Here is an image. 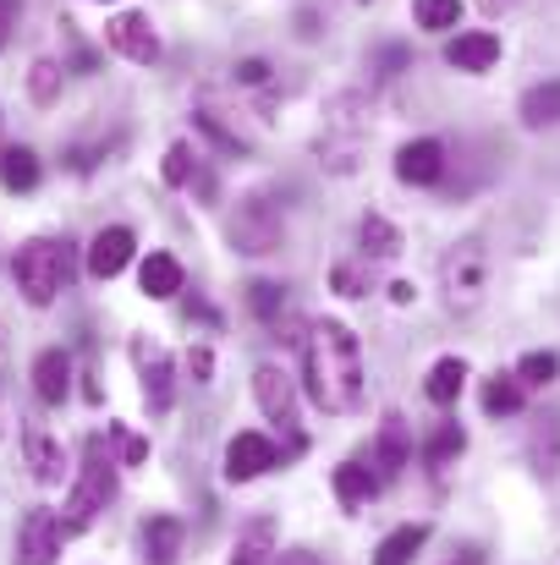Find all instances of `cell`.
Masks as SVG:
<instances>
[{
	"instance_id": "obj_28",
	"label": "cell",
	"mask_w": 560,
	"mask_h": 565,
	"mask_svg": "<svg viewBox=\"0 0 560 565\" xmlns=\"http://www.w3.org/2000/svg\"><path fill=\"white\" fill-rule=\"evenodd\" d=\"M517 379H522V390H550L560 379V352H528L517 363Z\"/></svg>"
},
{
	"instance_id": "obj_19",
	"label": "cell",
	"mask_w": 560,
	"mask_h": 565,
	"mask_svg": "<svg viewBox=\"0 0 560 565\" xmlns=\"http://www.w3.org/2000/svg\"><path fill=\"white\" fill-rule=\"evenodd\" d=\"M270 561H275V522L258 516V522H247L236 533V550H231L225 565H270Z\"/></svg>"
},
{
	"instance_id": "obj_32",
	"label": "cell",
	"mask_w": 560,
	"mask_h": 565,
	"mask_svg": "<svg viewBox=\"0 0 560 565\" xmlns=\"http://www.w3.org/2000/svg\"><path fill=\"white\" fill-rule=\"evenodd\" d=\"M28 94H33L39 105H55V99H61V66H55V61H33V72H28Z\"/></svg>"
},
{
	"instance_id": "obj_26",
	"label": "cell",
	"mask_w": 560,
	"mask_h": 565,
	"mask_svg": "<svg viewBox=\"0 0 560 565\" xmlns=\"http://www.w3.org/2000/svg\"><path fill=\"white\" fill-rule=\"evenodd\" d=\"M412 17L423 33H451L462 28V0H412Z\"/></svg>"
},
{
	"instance_id": "obj_5",
	"label": "cell",
	"mask_w": 560,
	"mask_h": 565,
	"mask_svg": "<svg viewBox=\"0 0 560 565\" xmlns=\"http://www.w3.org/2000/svg\"><path fill=\"white\" fill-rule=\"evenodd\" d=\"M286 242V225H281V209L264 198V192H247L231 214V247L258 258V253H275Z\"/></svg>"
},
{
	"instance_id": "obj_35",
	"label": "cell",
	"mask_w": 560,
	"mask_h": 565,
	"mask_svg": "<svg viewBox=\"0 0 560 565\" xmlns=\"http://www.w3.org/2000/svg\"><path fill=\"white\" fill-rule=\"evenodd\" d=\"M533 456H539V472L550 478L560 467V428H550V434H539V445H533Z\"/></svg>"
},
{
	"instance_id": "obj_4",
	"label": "cell",
	"mask_w": 560,
	"mask_h": 565,
	"mask_svg": "<svg viewBox=\"0 0 560 565\" xmlns=\"http://www.w3.org/2000/svg\"><path fill=\"white\" fill-rule=\"evenodd\" d=\"M440 280H445V308L451 313H473L484 302V291H489V247L478 236L456 242L445 253V264H440Z\"/></svg>"
},
{
	"instance_id": "obj_6",
	"label": "cell",
	"mask_w": 560,
	"mask_h": 565,
	"mask_svg": "<svg viewBox=\"0 0 560 565\" xmlns=\"http://www.w3.org/2000/svg\"><path fill=\"white\" fill-rule=\"evenodd\" d=\"M61 533H66V522H55V511L33 505L22 516V527H17V565H55Z\"/></svg>"
},
{
	"instance_id": "obj_11",
	"label": "cell",
	"mask_w": 560,
	"mask_h": 565,
	"mask_svg": "<svg viewBox=\"0 0 560 565\" xmlns=\"http://www.w3.org/2000/svg\"><path fill=\"white\" fill-rule=\"evenodd\" d=\"M253 395H258V412H264L270 423H281V428H297V384L281 374L275 363H264V369L253 374Z\"/></svg>"
},
{
	"instance_id": "obj_39",
	"label": "cell",
	"mask_w": 560,
	"mask_h": 565,
	"mask_svg": "<svg viewBox=\"0 0 560 565\" xmlns=\"http://www.w3.org/2000/svg\"><path fill=\"white\" fill-rule=\"evenodd\" d=\"M275 565H319L314 550H286V555H275Z\"/></svg>"
},
{
	"instance_id": "obj_1",
	"label": "cell",
	"mask_w": 560,
	"mask_h": 565,
	"mask_svg": "<svg viewBox=\"0 0 560 565\" xmlns=\"http://www.w3.org/2000/svg\"><path fill=\"white\" fill-rule=\"evenodd\" d=\"M303 374L319 412L347 417L363 406V347L341 319H319L303 335Z\"/></svg>"
},
{
	"instance_id": "obj_17",
	"label": "cell",
	"mask_w": 560,
	"mask_h": 565,
	"mask_svg": "<svg viewBox=\"0 0 560 565\" xmlns=\"http://www.w3.org/2000/svg\"><path fill=\"white\" fill-rule=\"evenodd\" d=\"M182 561V522L177 516H149L144 527V565H177Z\"/></svg>"
},
{
	"instance_id": "obj_31",
	"label": "cell",
	"mask_w": 560,
	"mask_h": 565,
	"mask_svg": "<svg viewBox=\"0 0 560 565\" xmlns=\"http://www.w3.org/2000/svg\"><path fill=\"white\" fill-rule=\"evenodd\" d=\"M192 121H198V132H203V138L220 149V154H247V143H242V138H236V132H231V127H225L214 110H198Z\"/></svg>"
},
{
	"instance_id": "obj_14",
	"label": "cell",
	"mask_w": 560,
	"mask_h": 565,
	"mask_svg": "<svg viewBox=\"0 0 560 565\" xmlns=\"http://www.w3.org/2000/svg\"><path fill=\"white\" fill-rule=\"evenodd\" d=\"M445 61H451L456 72H489V66L500 61V39H495V33H484V28L456 33V39L445 44Z\"/></svg>"
},
{
	"instance_id": "obj_37",
	"label": "cell",
	"mask_w": 560,
	"mask_h": 565,
	"mask_svg": "<svg viewBox=\"0 0 560 565\" xmlns=\"http://www.w3.org/2000/svg\"><path fill=\"white\" fill-rule=\"evenodd\" d=\"M187 369H192V384H209V374H214V352H209V347H192Z\"/></svg>"
},
{
	"instance_id": "obj_22",
	"label": "cell",
	"mask_w": 560,
	"mask_h": 565,
	"mask_svg": "<svg viewBox=\"0 0 560 565\" xmlns=\"http://www.w3.org/2000/svg\"><path fill=\"white\" fill-rule=\"evenodd\" d=\"M373 489H379V478H373L363 461H341L336 467V500L347 505V511H358V505H369Z\"/></svg>"
},
{
	"instance_id": "obj_29",
	"label": "cell",
	"mask_w": 560,
	"mask_h": 565,
	"mask_svg": "<svg viewBox=\"0 0 560 565\" xmlns=\"http://www.w3.org/2000/svg\"><path fill=\"white\" fill-rule=\"evenodd\" d=\"M462 450H467V434H462L456 423H440L434 439L423 445V461H429V467H445V461H456Z\"/></svg>"
},
{
	"instance_id": "obj_12",
	"label": "cell",
	"mask_w": 560,
	"mask_h": 565,
	"mask_svg": "<svg viewBox=\"0 0 560 565\" xmlns=\"http://www.w3.org/2000/svg\"><path fill=\"white\" fill-rule=\"evenodd\" d=\"M138 379H144V401H149V412L166 417L171 401H177V369H171V358H166L160 347H138Z\"/></svg>"
},
{
	"instance_id": "obj_27",
	"label": "cell",
	"mask_w": 560,
	"mask_h": 565,
	"mask_svg": "<svg viewBox=\"0 0 560 565\" xmlns=\"http://www.w3.org/2000/svg\"><path fill=\"white\" fill-rule=\"evenodd\" d=\"M358 236H363V253H369V258H395V253H401V231H395L384 214H363V231H358Z\"/></svg>"
},
{
	"instance_id": "obj_16",
	"label": "cell",
	"mask_w": 560,
	"mask_h": 565,
	"mask_svg": "<svg viewBox=\"0 0 560 565\" xmlns=\"http://www.w3.org/2000/svg\"><path fill=\"white\" fill-rule=\"evenodd\" d=\"M22 450H28V467H33V483H61V472H66V456H61V445L39 428V423H28L22 428Z\"/></svg>"
},
{
	"instance_id": "obj_15",
	"label": "cell",
	"mask_w": 560,
	"mask_h": 565,
	"mask_svg": "<svg viewBox=\"0 0 560 565\" xmlns=\"http://www.w3.org/2000/svg\"><path fill=\"white\" fill-rule=\"evenodd\" d=\"M66 390H72V358H66L61 347L39 352V358H33V395H39L44 406H61Z\"/></svg>"
},
{
	"instance_id": "obj_3",
	"label": "cell",
	"mask_w": 560,
	"mask_h": 565,
	"mask_svg": "<svg viewBox=\"0 0 560 565\" xmlns=\"http://www.w3.org/2000/svg\"><path fill=\"white\" fill-rule=\"evenodd\" d=\"M110 500H116V461L105 456V439H88L83 472H77V483L66 494V533H83Z\"/></svg>"
},
{
	"instance_id": "obj_18",
	"label": "cell",
	"mask_w": 560,
	"mask_h": 565,
	"mask_svg": "<svg viewBox=\"0 0 560 565\" xmlns=\"http://www.w3.org/2000/svg\"><path fill=\"white\" fill-rule=\"evenodd\" d=\"M138 286H144V297L171 302V297L182 291V264H177L171 253H149V258H144V269H138Z\"/></svg>"
},
{
	"instance_id": "obj_30",
	"label": "cell",
	"mask_w": 560,
	"mask_h": 565,
	"mask_svg": "<svg viewBox=\"0 0 560 565\" xmlns=\"http://www.w3.org/2000/svg\"><path fill=\"white\" fill-rule=\"evenodd\" d=\"M247 308H253V319L275 324V319H281V308H286V291H281L275 280H253V286H247Z\"/></svg>"
},
{
	"instance_id": "obj_34",
	"label": "cell",
	"mask_w": 560,
	"mask_h": 565,
	"mask_svg": "<svg viewBox=\"0 0 560 565\" xmlns=\"http://www.w3.org/2000/svg\"><path fill=\"white\" fill-rule=\"evenodd\" d=\"M110 439L121 445V456H127V467H144V461H149V439H138V434H127L121 423H110Z\"/></svg>"
},
{
	"instance_id": "obj_7",
	"label": "cell",
	"mask_w": 560,
	"mask_h": 565,
	"mask_svg": "<svg viewBox=\"0 0 560 565\" xmlns=\"http://www.w3.org/2000/svg\"><path fill=\"white\" fill-rule=\"evenodd\" d=\"M105 44H110L116 55H127L133 66L160 61V33H155V22H149L144 11H121L116 22H105Z\"/></svg>"
},
{
	"instance_id": "obj_10",
	"label": "cell",
	"mask_w": 560,
	"mask_h": 565,
	"mask_svg": "<svg viewBox=\"0 0 560 565\" xmlns=\"http://www.w3.org/2000/svg\"><path fill=\"white\" fill-rule=\"evenodd\" d=\"M133 253H138V236H133L127 225H105V231L88 242V275H94V280H116V275L133 264Z\"/></svg>"
},
{
	"instance_id": "obj_8",
	"label": "cell",
	"mask_w": 560,
	"mask_h": 565,
	"mask_svg": "<svg viewBox=\"0 0 560 565\" xmlns=\"http://www.w3.org/2000/svg\"><path fill=\"white\" fill-rule=\"evenodd\" d=\"M412 461V434H406V417L401 412H384L379 423V439H373V478L379 483H395Z\"/></svg>"
},
{
	"instance_id": "obj_9",
	"label": "cell",
	"mask_w": 560,
	"mask_h": 565,
	"mask_svg": "<svg viewBox=\"0 0 560 565\" xmlns=\"http://www.w3.org/2000/svg\"><path fill=\"white\" fill-rule=\"evenodd\" d=\"M275 461H281V450H275V439H264V434H236V439L225 445V478H231V483H253V478H264Z\"/></svg>"
},
{
	"instance_id": "obj_38",
	"label": "cell",
	"mask_w": 560,
	"mask_h": 565,
	"mask_svg": "<svg viewBox=\"0 0 560 565\" xmlns=\"http://www.w3.org/2000/svg\"><path fill=\"white\" fill-rule=\"evenodd\" d=\"M236 83H247V88L270 83V61H258V55H253V61H242V66H236Z\"/></svg>"
},
{
	"instance_id": "obj_36",
	"label": "cell",
	"mask_w": 560,
	"mask_h": 565,
	"mask_svg": "<svg viewBox=\"0 0 560 565\" xmlns=\"http://www.w3.org/2000/svg\"><path fill=\"white\" fill-rule=\"evenodd\" d=\"M330 280H336V291H341V297H363V275H358L352 264H336V275H330Z\"/></svg>"
},
{
	"instance_id": "obj_20",
	"label": "cell",
	"mask_w": 560,
	"mask_h": 565,
	"mask_svg": "<svg viewBox=\"0 0 560 565\" xmlns=\"http://www.w3.org/2000/svg\"><path fill=\"white\" fill-rule=\"evenodd\" d=\"M467 390V363L462 358H440L429 379H423V395L434 401V406H456V395Z\"/></svg>"
},
{
	"instance_id": "obj_2",
	"label": "cell",
	"mask_w": 560,
	"mask_h": 565,
	"mask_svg": "<svg viewBox=\"0 0 560 565\" xmlns=\"http://www.w3.org/2000/svg\"><path fill=\"white\" fill-rule=\"evenodd\" d=\"M11 275H17V291H22L33 308H50V302L72 286V247H66V242H50V236H33V242L17 247Z\"/></svg>"
},
{
	"instance_id": "obj_23",
	"label": "cell",
	"mask_w": 560,
	"mask_h": 565,
	"mask_svg": "<svg viewBox=\"0 0 560 565\" xmlns=\"http://www.w3.org/2000/svg\"><path fill=\"white\" fill-rule=\"evenodd\" d=\"M429 544V527L423 522H412V527H395L379 550H373V565H412V555Z\"/></svg>"
},
{
	"instance_id": "obj_41",
	"label": "cell",
	"mask_w": 560,
	"mask_h": 565,
	"mask_svg": "<svg viewBox=\"0 0 560 565\" xmlns=\"http://www.w3.org/2000/svg\"><path fill=\"white\" fill-rule=\"evenodd\" d=\"M11 11H17V6H11V0H0V44H6V22H11Z\"/></svg>"
},
{
	"instance_id": "obj_33",
	"label": "cell",
	"mask_w": 560,
	"mask_h": 565,
	"mask_svg": "<svg viewBox=\"0 0 560 565\" xmlns=\"http://www.w3.org/2000/svg\"><path fill=\"white\" fill-rule=\"evenodd\" d=\"M192 177H198V160H192L187 143H177V149L166 154V182H171V188H187Z\"/></svg>"
},
{
	"instance_id": "obj_40",
	"label": "cell",
	"mask_w": 560,
	"mask_h": 565,
	"mask_svg": "<svg viewBox=\"0 0 560 565\" xmlns=\"http://www.w3.org/2000/svg\"><path fill=\"white\" fill-rule=\"evenodd\" d=\"M412 297H418V291H412V286H406V280H395V286H390V302H395V308H406V302H412Z\"/></svg>"
},
{
	"instance_id": "obj_24",
	"label": "cell",
	"mask_w": 560,
	"mask_h": 565,
	"mask_svg": "<svg viewBox=\"0 0 560 565\" xmlns=\"http://www.w3.org/2000/svg\"><path fill=\"white\" fill-rule=\"evenodd\" d=\"M522 401H528V390H522L517 374H495L484 384V412H489V417H517Z\"/></svg>"
},
{
	"instance_id": "obj_13",
	"label": "cell",
	"mask_w": 560,
	"mask_h": 565,
	"mask_svg": "<svg viewBox=\"0 0 560 565\" xmlns=\"http://www.w3.org/2000/svg\"><path fill=\"white\" fill-rule=\"evenodd\" d=\"M395 177H401L406 188H434V182L445 177V143H434V138L406 143V149L395 154Z\"/></svg>"
},
{
	"instance_id": "obj_21",
	"label": "cell",
	"mask_w": 560,
	"mask_h": 565,
	"mask_svg": "<svg viewBox=\"0 0 560 565\" xmlns=\"http://www.w3.org/2000/svg\"><path fill=\"white\" fill-rule=\"evenodd\" d=\"M522 127H556L560 121V77H550V83H533L528 94H522Z\"/></svg>"
},
{
	"instance_id": "obj_25",
	"label": "cell",
	"mask_w": 560,
	"mask_h": 565,
	"mask_svg": "<svg viewBox=\"0 0 560 565\" xmlns=\"http://www.w3.org/2000/svg\"><path fill=\"white\" fill-rule=\"evenodd\" d=\"M0 182H6V192H33L39 188V154L33 149H0Z\"/></svg>"
},
{
	"instance_id": "obj_42",
	"label": "cell",
	"mask_w": 560,
	"mask_h": 565,
	"mask_svg": "<svg viewBox=\"0 0 560 565\" xmlns=\"http://www.w3.org/2000/svg\"><path fill=\"white\" fill-rule=\"evenodd\" d=\"M478 6H484V11H489V17H495V11H506V6H511V0H478Z\"/></svg>"
}]
</instances>
